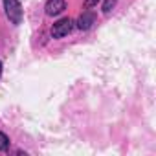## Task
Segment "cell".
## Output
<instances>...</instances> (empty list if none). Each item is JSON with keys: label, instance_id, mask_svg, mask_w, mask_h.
<instances>
[{"label": "cell", "instance_id": "cell-5", "mask_svg": "<svg viewBox=\"0 0 156 156\" xmlns=\"http://www.w3.org/2000/svg\"><path fill=\"white\" fill-rule=\"evenodd\" d=\"M8 149H9V138L4 132H0V151H8Z\"/></svg>", "mask_w": 156, "mask_h": 156}, {"label": "cell", "instance_id": "cell-4", "mask_svg": "<svg viewBox=\"0 0 156 156\" xmlns=\"http://www.w3.org/2000/svg\"><path fill=\"white\" fill-rule=\"evenodd\" d=\"M96 22V15L92 13V11H83L81 13V17L77 19V28L79 30H83V31H87V30H90L92 28V24Z\"/></svg>", "mask_w": 156, "mask_h": 156}, {"label": "cell", "instance_id": "cell-8", "mask_svg": "<svg viewBox=\"0 0 156 156\" xmlns=\"http://www.w3.org/2000/svg\"><path fill=\"white\" fill-rule=\"evenodd\" d=\"M0 75H2V62H0Z\"/></svg>", "mask_w": 156, "mask_h": 156}, {"label": "cell", "instance_id": "cell-2", "mask_svg": "<svg viewBox=\"0 0 156 156\" xmlns=\"http://www.w3.org/2000/svg\"><path fill=\"white\" fill-rule=\"evenodd\" d=\"M72 30H73V20L68 19V17H64V19H61V20H57V22L53 24L51 35H53L55 39H62V37H66Z\"/></svg>", "mask_w": 156, "mask_h": 156}, {"label": "cell", "instance_id": "cell-6", "mask_svg": "<svg viewBox=\"0 0 156 156\" xmlns=\"http://www.w3.org/2000/svg\"><path fill=\"white\" fill-rule=\"evenodd\" d=\"M114 6H116V0H105V4H103V13L108 15V13L114 9Z\"/></svg>", "mask_w": 156, "mask_h": 156}, {"label": "cell", "instance_id": "cell-1", "mask_svg": "<svg viewBox=\"0 0 156 156\" xmlns=\"http://www.w3.org/2000/svg\"><path fill=\"white\" fill-rule=\"evenodd\" d=\"M4 11L11 24L19 26L22 22V6L19 0H4Z\"/></svg>", "mask_w": 156, "mask_h": 156}, {"label": "cell", "instance_id": "cell-3", "mask_svg": "<svg viewBox=\"0 0 156 156\" xmlns=\"http://www.w3.org/2000/svg\"><path fill=\"white\" fill-rule=\"evenodd\" d=\"M44 9H46V15L57 17V15H61L66 9V2H64V0H48Z\"/></svg>", "mask_w": 156, "mask_h": 156}, {"label": "cell", "instance_id": "cell-7", "mask_svg": "<svg viewBox=\"0 0 156 156\" xmlns=\"http://www.w3.org/2000/svg\"><path fill=\"white\" fill-rule=\"evenodd\" d=\"M98 2L99 0H85V6L87 8H94V6H98Z\"/></svg>", "mask_w": 156, "mask_h": 156}]
</instances>
